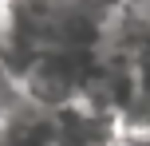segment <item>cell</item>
<instances>
[{
	"mask_svg": "<svg viewBox=\"0 0 150 146\" xmlns=\"http://www.w3.org/2000/svg\"><path fill=\"white\" fill-rule=\"evenodd\" d=\"M111 138H115L111 118L95 115L79 103L52 111V142L55 146H111Z\"/></svg>",
	"mask_w": 150,
	"mask_h": 146,
	"instance_id": "obj_1",
	"label": "cell"
},
{
	"mask_svg": "<svg viewBox=\"0 0 150 146\" xmlns=\"http://www.w3.org/2000/svg\"><path fill=\"white\" fill-rule=\"evenodd\" d=\"M0 146H55L52 115L40 107H8L0 111Z\"/></svg>",
	"mask_w": 150,
	"mask_h": 146,
	"instance_id": "obj_2",
	"label": "cell"
}]
</instances>
